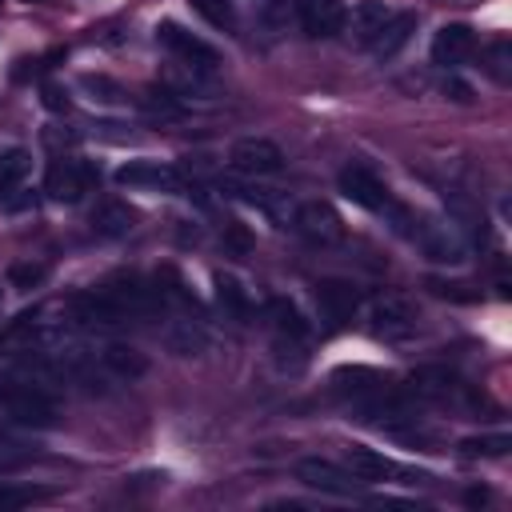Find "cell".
I'll return each mask as SVG.
<instances>
[{
  "label": "cell",
  "mask_w": 512,
  "mask_h": 512,
  "mask_svg": "<svg viewBox=\"0 0 512 512\" xmlns=\"http://www.w3.org/2000/svg\"><path fill=\"white\" fill-rule=\"evenodd\" d=\"M0 416L20 428H52L56 400L44 384V364H36V376H4L0 380Z\"/></svg>",
  "instance_id": "6da1fadb"
},
{
  "label": "cell",
  "mask_w": 512,
  "mask_h": 512,
  "mask_svg": "<svg viewBox=\"0 0 512 512\" xmlns=\"http://www.w3.org/2000/svg\"><path fill=\"white\" fill-rule=\"evenodd\" d=\"M396 216V228L428 256L432 264H464L468 260V244L464 236L456 232V220H436V216H424V212H408V208H392Z\"/></svg>",
  "instance_id": "7a4b0ae2"
},
{
  "label": "cell",
  "mask_w": 512,
  "mask_h": 512,
  "mask_svg": "<svg viewBox=\"0 0 512 512\" xmlns=\"http://www.w3.org/2000/svg\"><path fill=\"white\" fill-rule=\"evenodd\" d=\"M156 44L168 48V52L176 56V60L184 64V68L192 72H216V64H220V52H216L212 44H204L200 36H192V32H184L176 20H160L156 24Z\"/></svg>",
  "instance_id": "3957f363"
},
{
  "label": "cell",
  "mask_w": 512,
  "mask_h": 512,
  "mask_svg": "<svg viewBox=\"0 0 512 512\" xmlns=\"http://www.w3.org/2000/svg\"><path fill=\"white\" fill-rule=\"evenodd\" d=\"M228 164L236 168L248 180H260V176H276L284 172V152L268 140V136H244V140L232 144Z\"/></svg>",
  "instance_id": "277c9868"
},
{
  "label": "cell",
  "mask_w": 512,
  "mask_h": 512,
  "mask_svg": "<svg viewBox=\"0 0 512 512\" xmlns=\"http://www.w3.org/2000/svg\"><path fill=\"white\" fill-rule=\"evenodd\" d=\"M116 184L144 192H188V180L180 176V168L164 164V160H128V164L116 168Z\"/></svg>",
  "instance_id": "5b68a950"
},
{
  "label": "cell",
  "mask_w": 512,
  "mask_h": 512,
  "mask_svg": "<svg viewBox=\"0 0 512 512\" xmlns=\"http://www.w3.org/2000/svg\"><path fill=\"white\" fill-rule=\"evenodd\" d=\"M68 312L80 328H120L128 324V312L108 288H92V292H76L68 300Z\"/></svg>",
  "instance_id": "8992f818"
},
{
  "label": "cell",
  "mask_w": 512,
  "mask_h": 512,
  "mask_svg": "<svg viewBox=\"0 0 512 512\" xmlns=\"http://www.w3.org/2000/svg\"><path fill=\"white\" fill-rule=\"evenodd\" d=\"M292 228L300 232L308 244H320V248H332L344 240V220L336 216L332 204H324V200H308V204L296 208Z\"/></svg>",
  "instance_id": "52a82bcc"
},
{
  "label": "cell",
  "mask_w": 512,
  "mask_h": 512,
  "mask_svg": "<svg viewBox=\"0 0 512 512\" xmlns=\"http://www.w3.org/2000/svg\"><path fill=\"white\" fill-rule=\"evenodd\" d=\"M368 328H372V336H380V340H408V336L416 332V312L408 300H400V296H376L372 304H368Z\"/></svg>",
  "instance_id": "ba28073f"
},
{
  "label": "cell",
  "mask_w": 512,
  "mask_h": 512,
  "mask_svg": "<svg viewBox=\"0 0 512 512\" xmlns=\"http://www.w3.org/2000/svg\"><path fill=\"white\" fill-rule=\"evenodd\" d=\"M96 180V168L88 160H52L44 172V192L60 204H76L80 196L88 192V184Z\"/></svg>",
  "instance_id": "9c48e42d"
},
{
  "label": "cell",
  "mask_w": 512,
  "mask_h": 512,
  "mask_svg": "<svg viewBox=\"0 0 512 512\" xmlns=\"http://www.w3.org/2000/svg\"><path fill=\"white\" fill-rule=\"evenodd\" d=\"M340 192L352 200V204L368 208V212H392L396 208V200H392V192L384 188V180L376 172H368L364 164H348L340 172Z\"/></svg>",
  "instance_id": "30bf717a"
},
{
  "label": "cell",
  "mask_w": 512,
  "mask_h": 512,
  "mask_svg": "<svg viewBox=\"0 0 512 512\" xmlns=\"http://www.w3.org/2000/svg\"><path fill=\"white\" fill-rule=\"evenodd\" d=\"M412 392L424 400H440V404H476L472 384H464L448 368H416L412 372Z\"/></svg>",
  "instance_id": "8fae6325"
},
{
  "label": "cell",
  "mask_w": 512,
  "mask_h": 512,
  "mask_svg": "<svg viewBox=\"0 0 512 512\" xmlns=\"http://www.w3.org/2000/svg\"><path fill=\"white\" fill-rule=\"evenodd\" d=\"M296 480L308 484V488H316V492H328V496H352L356 492V476L344 472L340 464L324 460V456H304V460L296 464Z\"/></svg>",
  "instance_id": "7c38bea8"
},
{
  "label": "cell",
  "mask_w": 512,
  "mask_h": 512,
  "mask_svg": "<svg viewBox=\"0 0 512 512\" xmlns=\"http://www.w3.org/2000/svg\"><path fill=\"white\" fill-rule=\"evenodd\" d=\"M316 304H320V316L328 320V328H344L360 308V292L352 280H320L316 284Z\"/></svg>",
  "instance_id": "4fadbf2b"
},
{
  "label": "cell",
  "mask_w": 512,
  "mask_h": 512,
  "mask_svg": "<svg viewBox=\"0 0 512 512\" xmlns=\"http://www.w3.org/2000/svg\"><path fill=\"white\" fill-rule=\"evenodd\" d=\"M344 16H348L344 0H300V8H296V20L304 24V32L312 40L336 36L344 28Z\"/></svg>",
  "instance_id": "5bb4252c"
},
{
  "label": "cell",
  "mask_w": 512,
  "mask_h": 512,
  "mask_svg": "<svg viewBox=\"0 0 512 512\" xmlns=\"http://www.w3.org/2000/svg\"><path fill=\"white\" fill-rule=\"evenodd\" d=\"M160 340H164V348L176 352V356H200V352H208L204 324L192 316H168L164 328H160Z\"/></svg>",
  "instance_id": "9a60e30c"
},
{
  "label": "cell",
  "mask_w": 512,
  "mask_h": 512,
  "mask_svg": "<svg viewBox=\"0 0 512 512\" xmlns=\"http://www.w3.org/2000/svg\"><path fill=\"white\" fill-rule=\"evenodd\" d=\"M476 52V28L472 24H444V28L432 36V60L436 64H460Z\"/></svg>",
  "instance_id": "2e32d148"
},
{
  "label": "cell",
  "mask_w": 512,
  "mask_h": 512,
  "mask_svg": "<svg viewBox=\"0 0 512 512\" xmlns=\"http://www.w3.org/2000/svg\"><path fill=\"white\" fill-rule=\"evenodd\" d=\"M388 8H384V0H360V4H352V12L344 16V28H348L352 44L360 48H372V40L380 36L384 20H388Z\"/></svg>",
  "instance_id": "e0dca14e"
},
{
  "label": "cell",
  "mask_w": 512,
  "mask_h": 512,
  "mask_svg": "<svg viewBox=\"0 0 512 512\" xmlns=\"http://www.w3.org/2000/svg\"><path fill=\"white\" fill-rule=\"evenodd\" d=\"M92 232L104 240H120L128 236V232L136 228V212L124 204V200H100V204L92 208Z\"/></svg>",
  "instance_id": "ac0fdd59"
},
{
  "label": "cell",
  "mask_w": 512,
  "mask_h": 512,
  "mask_svg": "<svg viewBox=\"0 0 512 512\" xmlns=\"http://www.w3.org/2000/svg\"><path fill=\"white\" fill-rule=\"evenodd\" d=\"M100 368L116 380H140L148 372V356L132 344H104L100 348Z\"/></svg>",
  "instance_id": "d6986e66"
},
{
  "label": "cell",
  "mask_w": 512,
  "mask_h": 512,
  "mask_svg": "<svg viewBox=\"0 0 512 512\" xmlns=\"http://www.w3.org/2000/svg\"><path fill=\"white\" fill-rule=\"evenodd\" d=\"M344 460H348V472H352V476L364 480V484H380V480H392V476L400 472L384 452H376V448H360V444H352Z\"/></svg>",
  "instance_id": "ffe728a7"
},
{
  "label": "cell",
  "mask_w": 512,
  "mask_h": 512,
  "mask_svg": "<svg viewBox=\"0 0 512 512\" xmlns=\"http://www.w3.org/2000/svg\"><path fill=\"white\" fill-rule=\"evenodd\" d=\"M412 32H416V12H392L388 20H384L380 36L372 40V52L380 56V60H388V56H396L400 48L412 40Z\"/></svg>",
  "instance_id": "44dd1931"
},
{
  "label": "cell",
  "mask_w": 512,
  "mask_h": 512,
  "mask_svg": "<svg viewBox=\"0 0 512 512\" xmlns=\"http://www.w3.org/2000/svg\"><path fill=\"white\" fill-rule=\"evenodd\" d=\"M248 8H252V20L264 32H288L296 24L300 0H248Z\"/></svg>",
  "instance_id": "7402d4cb"
},
{
  "label": "cell",
  "mask_w": 512,
  "mask_h": 512,
  "mask_svg": "<svg viewBox=\"0 0 512 512\" xmlns=\"http://www.w3.org/2000/svg\"><path fill=\"white\" fill-rule=\"evenodd\" d=\"M268 316H272V324H276V332L280 336H292V340H308V320H304V312L296 308L288 296H272L268 300Z\"/></svg>",
  "instance_id": "603a6c76"
},
{
  "label": "cell",
  "mask_w": 512,
  "mask_h": 512,
  "mask_svg": "<svg viewBox=\"0 0 512 512\" xmlns=\"http://www.w3.org/2000/svg\"><path fill=\"white\" fill-rule=\"evenodd\" d=\"M212 284H216V300H220V308L228 312L232 320H248V316H252V304H248L244 284H240L232 272H216Z\"/></svg>",
  "instance_id": "cb8c5ba5"
},
{
  "label": "cell",
  "mask_w": 512,
  "mask_h": 512,
  "mask_svg": "<svg viewBox=\"0 0 512 512\" xmlns=\"http://www.w3.org/2000/svg\"><path fill=\"white\" fill-rule=\"evenodd\" d=\"M484 68L496 84H512V40L508 36H496L484 48Z\"/></svg>",
  "instance_id": "d4e9b609"
},
{
  "label": "cell",
  "mask_w": 512,
  "mask_h": 512,
  "mask_svg": "<svg viewBox=\"0 0 512 512\" xmlns=\"http://www.w3.org/2000/svg\"><path fill=\"white\" fill-rule=\"evenodd\" d=\"M28 168H32V156L24 148H4V152H0V192L24 184Z\"/></svg>",
  "instance_id": "484cf974"
},
{
  "label": "cell",
  "mask_w": 512,
  "mask_h": 512,
  "mask_svg": "<svg viewBox=\"0 0 512 512\" xmlns=\"http://www.w3.org/2000/svg\"><path fill=\"white\" fill-rule=\"evenodd\" d=\"M80 88H84L88 100H96V104H120L124 100V88H120L112 76H104V72H84V76H80Z\"/></svg>",
  "instance_id": "4316f807"
},
{
  "label": "cell",
  "mask_w": 512,
  "mask_h": 512,
  "mask_svg": "<svg viewBox=\"0 0 512 512\" xmlns=\"http://www.w3.org/2000/svg\"><path fill=\"white\" fill-rule=\"evenodd\" d=\"M460 448L468 456H504L512 448V436H508V432H492V436H468V440H460Z\"/></svg>",
  "instance_id": "83f0119b"
},
{
  "label": "cell",
  "mask_w": 512,
  "mask_h": 512,
  "mask_svg": "<svg viewBox=\"0 0 512 512\" xmlns=\"http://www.w3.org/2000/svg\"><path fill=\"white\" fill-rule=\"evenodd\" d=\"M192 8H196V12L204 16L212 28L232 32V24H236V16H232V4H228V0H192Z\"/></svg>",
  "instance_id": "f1b7e54d"
},
{
  "label": "cell",
  "mask_w": 512,
  "mask_h": 512,
  "mask_svg": "<svg viewBox=\"0 0 512 512\" xmlns=\"http://www.w3.org/2000/svg\"><path fill=\"white\" fill-rule=\"evenodd\" d=\"M48 276V268L44 264H12V268H8V284L12 288H20V292H28V288H36L40 280Z\"/></svg>",
  "instance_id": "f546056e"
},
{
  "label": "cell",
  "mask_w": 512,
  "mask_h": 512,
  "mask_svg": "<svg viewBox=\"0 0 512 512\" xmlns=\"http://www.w3.org/2000/svg\"><path fill=\"white\" fill-rule=\"evenodd\" d=\"M428 288L436 296H444V300H460V304H476L480 292L472 284H460V280H428Z\"/></svg>",
  "instance_id": "4dcf8cb0"
},
{
  "label": "cell",
  "mask_w": 512,
  "mask_h": 512,
  "mask_svg": "<svg viewBox=\"0 0 512 512\" xmlns=\"http://www.w3.org/2000/svg\"><path fill=\"white\" fill-rule=\"evenodd\" d=\"M224 244H228L232 252H252V232H248V224H240V220L224 224Z\"/></svg>",
  "instance_id": "1f68e13d"
},
{
  "label": "cell",
  "mask_w": 512,
  "mask_h": 512,
  "mask_svg": "<svg viewBox=\"0 0 512 512\" xmlns=\"http://www.w3.org/2000/svg\"><path fill=\"white\" fill-rule=\"evenodd\" d=\"M32 204H36V196H32L28 188H20V184L0 192V208H4V212H20V208H32Z\"/></svg>",
  "instance_id": "d6a6232c"
},
{
  "label": "cell",
  "mask_w": 512,
  "mask_h": 512,
  "mask_svg": "<svg viewBox=\"0 0 512 512\" xmlns=\"http://www.w3.org/2000/svg\"><path fill=\"white\" fill-rule=\"evenodd\" d=\"M40 100L48 112H68V92L60 84H40Z\"/></svg>",
  "instance_id": "836d02e7"
},
{
  "label": "cell",
  "mask_w": 512,
  "mask_h": 512,
  "mask_svg": "<svg viewBox=\"0 0 512 512\" xmlns=\"http://www.w3.org/2000/svg\"><path fill=\"white\" fill-rule=\"evenodd\" d=\"M444 92L452 96V100H460V104H468V100H472V88L464 84V80H456V76H448V80H444Z\"/></svg>",
  "instance_id": "e575fe53"
},
{
  "label": "cell",
  "mask_w": 512,
  "mask_h": 512,
  "mask_svg": "<svg viewBox=\"0 0 512 512\" xmlns=\"http://www.w3.org/2000/svg\"><path fill=\"white\" fill-rule=\"evenodd\" d=\"M464 500H468V504H484L488 492H484V488H468V496H464Z\"/></svg>",
  "instance_id": "d590c367"
},
{
  "label": "cell",
  "mask_w": 512,
  "mask_h": 512,
  "mask_svg": "<svg viewBox=\"0 0 512 512\" xmlns=\"http://www.w3.org/2000/svg\"><path fill=\"white\" fill-rule=\"evenodd\" d=\"M0 4H4V0H0Z\"/></svg>",
  "instance_id": "8d00e7d4"
}]
</instances>
